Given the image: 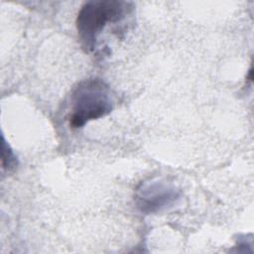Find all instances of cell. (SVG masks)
I'll use <instances>...</instances> for the list:
<instances>
[{"mask_svg": "<svg viewBox=\"0 0 254 254\" xmlns=\"http://www.w3.org/2000/svg\"><path fill=\"white\" fill-rule=\"evenodd\" d=\"M124 1L105 0L88 1L77 13L76 30L83 47L88 51L94 50L98 36L108 24L121 22L132 7Z\"/></svg>", "mask_w": 254, "mask_h": 254, "instance_id": "1", "label": "cell"}, {"mask_svg": "<svg viewBox=\"0 0 254 254\" xmlns=\"http://www.w3.org/2000/svg\"><path fill=\"white\" fill-rule=\"evenodd\" d=\"M113 101L109 86L100 78H88L79 82L71 95L69 125L82 127L86 122L111 112Z\"/></svg>", "mask_w": 254, "mask_h": 254, "instance_id": "2", "label": "cell"}, {"mask_svg": "<svg viewBox=\"0 0 254 254\" xmlns=\"http://www.w3.org/2000/svg\"><path fill=\"white\" fill-rule=\"evenodd\" d=\"M179 191L165 182H151L137 190L136 204L144 213H156L176 202Z\"/></svg>", "mask_w": 254, "mask_h": 254, "instance_id": "3", "label": "cell"}, {"mask_svg": "<svg viewBox=\"0 0 254 254\" xmlns=\"http://www.w3.org/2000/svg\"><path fill=\"white\" fill-rule=\"evenodd\" d=\"M2 160H3V167L4 168H10L11 166L14 165L15 163V156L13 154V152L8 148V150H6V146L3 142V156H2Z\"/></svg>", "mask_w": 254, "mask_h": 254, "instance_id": "4", "label": "cell"}]
</instances>
